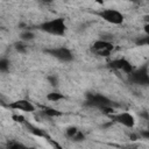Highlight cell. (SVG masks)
Listing matches in <instances>:
<instances>
[{
    "label": "cell",
    "instance_id": "cell-1",
    "mask_svg": "<svg viewBox=\"0 0 149 149\" xmlns=\"http://www.w3.org/2000/svg\"><path fill=\"white\" fill-rule=\"evenodd\" d=\"M40 29L42 31H45V33L51 34V35L62 36L66 31V24H65L64 19L57 17V19H52L50 21H45V22L41 23Z\"/></svg>",
    "mask_w": 149,
    "mask_h": 149
},
{
    "label": "cell",
    "instance_id": "cell-2",
    "mask_svg": "<svg viewBox=\"0 0 149 149\" xmlns=\"http://www.w3.org/2000/svg\"><path fill=\"white\" fill-rule=\"evenodd\" d=\"M86 105L87 106H92V107H98V108H102L106 106H112V101L99 93H87L86 94Z\"/></svg>",
    "mask_w": 149,
    "mask_h": 149
},
{
    "label": "cell",
    "instance_id": "cell-3",
    "mask_svg": "<svg viewBox=\"0 0 149 149\" xmlns=\"http://www.w3.org/2000/svg\"><path fill=\"white\" fill-rule=\"evenodd\" d=\"M129 80L137 85H148L149 84V74H148V68L147 65L142 66L139 70H133L129 73Z\"/></svg>",
    "mask_w": 149,
    "mask_h": 149
},
{
    "label": "cell",
    "instance_id": "cell-4",
    "mask_svg": "<svg viewBox=\"0 0 149 149\" xmlns=\"http://www.w3.org/2000/svg\"><path fill=\"white\" fill-rule=\"evenodd\" d=\"M44 52L49 54L50 56L62 61V62H71L73 59V55L70 49L65 47H59V48H52V49H45Z\"/></svg>",
    "mask_w": 149,
    "mask_h": 149
},
{
    "label": "cell",
    "instance_id": "cell-5",
    "mask_svg": "<svg viewBox=\"0 0 149 149\" xmlns=\"http://www.w3.org/2000/svg\"><path fill=\"white\" fill-rule=\"evenodd\" d=\"M99 15L102 20L112 24H121L123 22V15L116 9H104L99 13Z\"/></svg>",
    "mask_w": 149,
    "mask_h": 149
},
{
    "label": "cell",
    "instance_id": "cell-6",
    "mask_svg": "<svg viewBox=\"0 0 149 149\" xmlns=\"http://www.w3.org/2000/svg\"><path fill=\"white\" fill-rule=\"evenodd\" d=\"M113 48L114 47L111 42H107V41H104V40H98L92 45V49L94 50V52L98 54L99 56H104V57L109 56L111 52L113 51Z\"/></svg>",
    "mask_w": 149,
    "mask_h": 149
},
{
    "label": "cell",
    "instance_id": "cell-7",
    "mask_svg": "<svg viewBox=\"0 0 149 149\" xmlns=\"http://www.w3.org/2000/svg\"><path fill=\"white\" fill-rule=\"evenodd\" d=\"M111 118H112L115 122L121 123L122 126H125V127H127V128H133L134 125H135V119H134V116H133L130 113H128V112H121V113L115 114V115L111 114Z\"/></svg>",
    "mask_w": 149,
    "mask_h": 149
},
{
    "label": "cell",
    "instance_id": "cell-8",
    "mask_svg": "<svg viewBox=\"0 0 149 149\" xmlns=\"http://www.w3.org/2000/svg\"><path fill=\"white\" fill-rule=\"evenodd\" d=\"M109 68L112 69H115V70H121L123 71L125 73H130L133 71V65L129 61H127L126 58H118V59H114L112 62L108 63Z\"/></svg>",
    "mask_w": 149,
    "mask_h": 149
},
{
    "label": "cell",
    "instance_id": "cell-9",
    "mask_svg": "<svg viewBox=\"0 0 149 149\" xmlns=\"http://www.w3.org/2000/svg\"><path fill=\"white\" fill-rule=\"evenodd\" d=\"M8 107L12 108V109L23 111V112H34V111H35V106H34L29 100H26V99L15 100V101L10 102V104L8 105Z\"/></svg>",
    "mask_w": 149,
    "mask_h": 149
},
{
    "label": "cell",
    "instance_id": "cell-10",
    "mask_svg": "<svg viewBox=\"0 0 149 149\" xmlns=\"http://www.w3.org/2000/svg\"><path fill=\"white\" fill-rule=\"evenodd\" d=\"M43 113L47 115V116H50V118H54V116H59L63 114V112L56 109V108H51V107H45L43 109Z\"/></svg>",
    "mask_w": 149,
    "mask_h": 149
},
{
    "label": "cell",
    "instance_id": "cell-11",
    "mask_svg": "<svg viewBox=\"0 0 149 149\" xmlns=\"http://www.w3.org/2000/svg\"><path fill=\"white\" fill-rule=\"evenodd\" d=\"M47 99H48L49 101L57 102V101H59V100H62V99H65V97H64L62 93H59V92H51V93H48Z\"/></svg>",
    "mask_w": 149,
    "mask_h": 149
},
{
    "label": "cell",
    "instance_id": "cell-12",
    "mask_svg": "<svg viewBox=\"0 0 149 149\" xmlns=\"http://www.w3.org/2000/svg\"><path fill=\"white\" fill-rule=\"evenodd\" d=\"M26 125H27V128L29 129V132H30V133H33L34 135L40 136V137H45V136H47V135L43 133V130H42V129L36 128V127H34V126H31V125H29V123H26Z\"/></svg>",
    "mask_w": 149,
    "mask_h": 149
},
{
    "label": "cell",
    "instance_id": "cell-13",
    "mask_svg": "<svg viewBox=\"0 0 149 149\" xmlns=\"http://www.w3.org/2000/svg\"><path fill=\"white\" fill-rule=\"evenodd\" d=\"M20 37H21V41L26 42V41H31V40H34L35 35H34V33H33V31L26 30V31H22V33H21Z\"/></svg>",
    "mask_w": 149,
    "mask_h": 149
},
{
    "label": "cell",
    "instance_id": "cell-14",
    "mask_svg": "<svg viewBox=\"0 0 149 149\" xmlns=\"http://www.w3.org/2000/svg\"><path fill=\"white\" fill-rule=\"evenodd\" d=\"M9 70V61L6 58H0V72H7Z\"/></svg>",
    "mask_w": 149,
    "mask_h": 149
},
{
    "label": "cell",
    "instance_id": "cell-15",
    "mask_svg": "<svg viewBox=\"0 0 149 149\" xmlns=\"http://www.w3.org/2000/svg\"><path fill=\"white\" fill-rule=\"evenodd\" d=\"M14 48H15L16 51H19V52H21V54L27 52V47L23 44V41H22V42H16V43L14 44Z\"/></svg>",
    "mask_w": 149,
    "mask_h": 149
},
{
    "label": "cell",
    "instance_id": "cell-16",
    "mask_svg": "<svg viewBox=\"0 0 149 149\" xmlns=\"http://www.w3.org/2000/svg\"><path fill=\"white\" fill-rule=\"evenodd\" d=\"M77 132H78V129H77L76 127H69V128H66L65 134H66V136H68L69 139H72V137L77 134Z\"/></svg>",
    "mask_w": 149,
    "mask_h": 149
},
{
    "label": "cell",
    "instance_id": "cell-17",
    "mask_svg": "<svg viewBox=\"0 0 149 149\" xmlns=\"http://www.w3.org/2000/svg\"><path fill=\"white\" fill-rule=\"evenodd\" d=\"M7 148L9 149H19V148H26V146L19 143V142H15V141H10L7 143Z\"/></svg>",
    "mask_w": 149,
    "mask_h": 149
},
{
    "label": "cell",
    "instance_id": "cell-18",
    "mask_svg": "<svg viewBox=\"0 0 149 149\" xmlns=\"http://www.w3.org/2000/svg\"><path fill=\"white\" fill-rule=\"evenodd\" d=\"M84 139H85V135H84L80 130H78V132H77V134H76L71 140H72V141H77V142H79V141H83Z\"/></svg>",
    "mask_w": 149,
    "mask_h": 149
},
{
    "label": "cell",
    "instance_id": "cell-19",
    "mask_svg": "<svg viewBox=\"0 0 149 149\" xmlns=\"http://www.w3.org/2000/svg\"><path fill=\"white\" fill-rule=\"evenodd\" d=\"M48 80L50 81V84H51L52 86H56V85L58 84V79H57L56 76H49V77H48Z\"/></svg>",
    "mask_w": 149,
    "mask_h": 149
},
{
    "label": "cell",
    "instance_id": "cell-20",
    "mask_svg": "<svg viewBox=\"0 0 149 149\" xmlns=\"http://www.w3.org/2000/svg\"><path fill=\"white\" fill-rule=\"evenodd\" d=\"M12 118H13V120H14V121H16V122H20V123H23V122H26V121H24V118H23L22 115H17V114H14Z\"/></svg>",
    "mask_w": 149,
    "mask_h": 149
},
{
    "label": "cell",
    "instance_id": "cell-21",
    "mask_svg": "<svg viewBox=\"0 0 149 149\" xmlns=\"http://www.w3.org/2000/svg\"><path fill=\"white\" fill-rule=\"evenodd\" d=\"M148 42H149L148 37H144V38H142V40H137V41H136V44H137V45H143V44H148Z\"/></svg>",
    "mask_w": 149,
    "mask_h": 149
},
{
    "label": "cell",
    "instance_id": "cell-22",
    "mask_svg": "<svg viewBox=\"0 0 149 149\" xmlns=\"http://www.w3.org/2000/svg\"><path fill=\"white\" fill-rule=\"evenodd\" d=\"M141 135H142L144 139H149V132H142Z\"/></svg>",
    "mask_w": 149,
    "mask_h": 149
},
{
    "label": "cell",
    "instance_id": "cell-23",
    "mask_svg": "<svg viewBox=\"0 0 149 149\" xmlns=\"http://www.w3.org/2000/svg\"><path fill=\"white\" fill-rule=\"evenodd\" d=\"M42 2H44V3H51L54 0H41Z\"/></svg>",
    "mask_w": 149,
    "mask_h": 149
},
{
    "label": "cell",
    "instance_id": "cell-24",
    "mask_svg": "<svg viewBox=\"0 0 149 149\" xmlns=\"http://www.w3.org/2000/svg\"><path fill=\"white\" fill-rule=\"evenodd\" d=\"M144 28H146V33L148 34V33H149V29H148V28H149V26H148V24H146V27H144Z\"/></svg>",
    "mask_w": 149,
    "mask_h": 149
},
{
    "label": "cell",
    "instance_id": "cell-25",
    "mask_svg": "<svg viewBox=\"0 0 149 149\" xmlns=\"http://www.w3.org/2000/svg\"><path fill=\"white\" fill-rule=\"evenodd\" d=\"M97 1H98L99 3H102V0H97Z\"/></svg>",
    "mask_w": 149,
    "mask_h": 149
}]
</instances>
